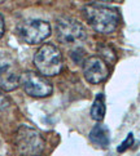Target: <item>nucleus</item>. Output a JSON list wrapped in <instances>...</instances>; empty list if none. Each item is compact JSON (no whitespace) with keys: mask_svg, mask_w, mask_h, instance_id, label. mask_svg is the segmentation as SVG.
Instances as JSON below:
<instances>
[{"mask_svg":"<svg viewBox=\"0 0 140 156\" xmlns=\"http://www.w3.org/2000/svg\"><path fill=\"white\" fill-rule=\"evenodd\" d=\"M132 144H134V134H132V133H128V136L126 137V139L118 146L117 151H118V152H123V151H126L128 147H131Z\"/></svg>","mask_w":140,"mask_h":156,"instance_id":"9b49d317","label":"nucleus"},{"mask_svg":"<svg viewBox=\"0 0 140 156\" xmlns=\"http://www.w3.org/2000/svg\"><path fill=\"white\" fill-rule=\"evenodd\" d=\"M20 76L16 61L8 53H0V90L12 92L17 89Z\"/></svg>","mask_w":140,"mask_h":156,"instance_id":"0eeeda50","label":"nucleus"},{"mask_svg":"<svg viewBox=\"0 0 140 156\" xmlns=\"http://www.w3.org/2000/svg\"><path fill=\"white\" fill-rule=\"evenodd\" d=\"M85 79L91 84H99L104 81L109 75V70L105 61L97 55H91L85 59L82 65Z\"/></svg>","mask_w":140,"mask_h":156,"instance_id":"6e6552de","label":"nucleus"},{"mask_svg":"<svg viewBox=\"0 0 140 156\" xmlns=\"http://www.w3.org/2000/svg\"><path fill=\"white\" fill-rule=\"evenodd\" d=\"M34 65L44 77L59 75L62 70V55L60 49L51 43L43 44L34 55Z\"/></svg>","mask_w":140,"mask_h":156,"instance_id":"f03ea898","label":"nucleus"},{"mask_svg":"<svg viewBox=\"0 0 140 156\" xmlns=\"http://www.w3.org/2000/svg\"><path fill=\"white\" fill-rule=\"evenodd\" d=\"M9 106H10V102H9L8 97L3 93V90H0V111L7 110Z\"/></svg>","mask_w":140,"mask_h":156,"instance_id":"f8f14e48","label":"nucleus"},{"mask_svg":"<svg viewBox=\"0 0 140 156\" xmlns=\"http://www.w3.org/2000/svg\"><path fill=\"white\" fill-rule=\"evenodd\" d=\"M89 141H91L95 146L106 148L109 146L110 138H109V129L103 124L95 125L91 132H89Z\"/></svg>","mask_w":140,"mask_h":156,"instance_id":"1a4fd4ad","label":"nucleus"},{"mask_svg":"<svg viewBox=\"0 0 140 156\" xmlns=\"http://www.w3.org/2000/svg\"><path fill=\"white\" fill-rule=\"evenodd\" d=\"M18 35L25 43L35 45L51 35V25L43 20H29L20 25Z\"/></svg>","mask_w":140,"mask_h":156,"instance_id":"423d86ee","label":"nucleus"},{"mask_svg":"<svg viewBox=\"0 0 140 156\" xmlns=\"http://www.w3.org/2000/svg\"><path fill=\"white\" fill-rule=\"evenodd\" d=\"M17 151L22 156H39L44 150V139L35 128L30 125L18 126L14 136Z\"/></svg>","mask_w":140,"mask_h":156,"instance_id":"7ed1b4c3","label":"nucleus"},{"mask_svg":"<svg viewBox=\"0 0 140 156\" xmlns=\"http://www.w3.org/2000/svg\"><path fill=\"white\" fill-rule=\"evenodd\" d=\"M57 37L66 45H74L87 37V31L79 21L71 17H61L57 21Z\"/></svg>","mask_w":140,"mask_h":156,"instance_id":"39448f33","label":"nucleus"},{"mask_svg":"<svg viewBox=\"0 0 140 156\" xmlns=\"http://www.w3.org/2000/svg\"><path fill=\"white\" fill-rule=\"evenodd\" d=\"M105 111H106V107H105V97L104 94H97L95 101L92 103V107H91V118L95 120V121H103L104 116H105Z\"/></svg>","mask_w":140,"mask_h":156,"instance_id":"9d476101","label":"nucleus"},{"mask_svg":"<svg viewBox=\"0 0 140 156\" xmlns=\"http://www.w3.org/2000/svg\"><path fill=\"white\" fill-rule=\"evenodd\" d=\"M20 87L34 98H46L53 92V85L47 77L34 71H26L20 76Z\"/></svg>","mask_w":140,"mask_h":156,"instance_id":"20e7f679","label":"nucleus"},{"mask_svg":"<svg viewBox=\"0 0 140 156\" xmlns=\"http://www.w3.org/2000/svg\"><path fill=\"white\" fill-rule=\"evenodd\" d=\"M88 23L100 34H110L113 32L119 22V14L115 9L100 4H87L83 8Z\"/></svg>","mask_w":140,"mask_h":156,"instance_id":"f257e3e1","label":"nucleus"},{"mask_svg":"<svg viewBox=\"0 0 140 156\" xmlns=\"http://www.w3.org/2000/svg\"><path fill=\"white\" fill-rule=\"evenodd\" d=\"M4 31H5V23H4V18H3V16L0 14V39L3 37V35H4Z\"/></svg>","mask_w":140,"mask_h":156,"instance_id":"ddd939ff","label":"nucleus"}]
</instances>
